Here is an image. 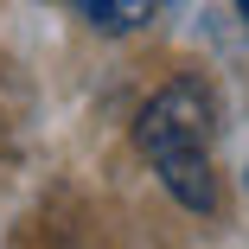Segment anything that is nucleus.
Returning <instances> with one entry per match:
<instances>
[{
	"instance_id": "1",
	"label": "nucleus",
	"mask_w": 249,
	"mask_h": 249,
	"mask_svg": "<svg viewBox=\"0 0 249 249\" xmlns=\"http://www.w3.org/2000/svg\"><path fill=\"white\" fill-rule=\"evenodd\" d=\"M211 128H217V96L205 77H173L166 89H154L134 115V147L147 154V166L179 160V154H211Z\"/></svg>"
},
{
	"instance_id": "2",
	"label": "nucleus",
	"mask_w": 249,
	"mask_h": 249,
	"mask_svg": "<svg viewBox=\"0 0 249 249\" xmlns=\"http://www.w3.org/2000/svg\"><path fill=\"white\" fill-rule=\"evenodd\" d=\"M154 173H160V185L185 211H217V166H211V154H179V160H160Z\"/></svg>"
},
{
	"instance_id": "3",
	"label": "nucleus",
	"mask_w": 249,
	"mask_h": 249,
	"mask_svg": "<svg viewBox=\"0 0 249 249\" xmlns=\"http://www.w3.org/2000/svg\"><path fill=\"white\" fill-rule=\"evenodd\" d=\"M71 13H83L96 32H141L166 0H64Z\"/></svg>"
},
{
	"instance_id": "4",
	"label": "nucleus",
	"mask_w": 249,
	"mask_h": 249,
	"mask_svg": "<svg viewBox=\"0 0 249 249\" xmlns=\"http://www.w3.org/2000/svg\"><path fill=\"white\" fill-rule=\"evenodd\" d=\"M236 7H243V19H249V0H236Z\"/></svg>"
}]
</instances>
